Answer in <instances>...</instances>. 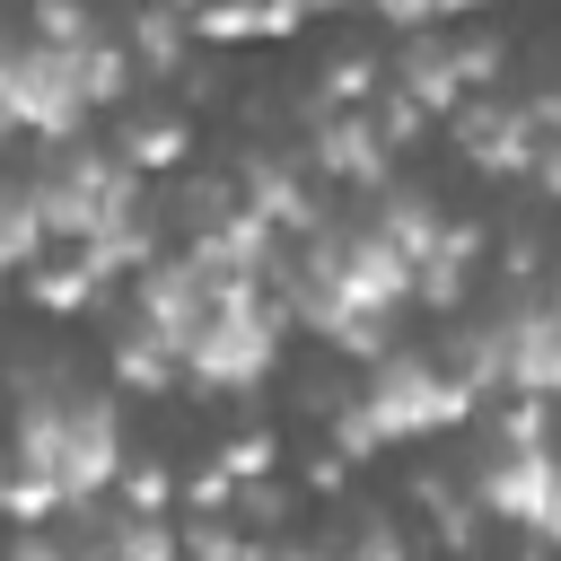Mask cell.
Instances as JSON below:
<instances>
[{"label":"cell","instance_id":"1","mask_svg":"<svg viewBox=\"0 0 561 561\" xmlns=\"http://www.w3.org/2000/svg\"><path fill=\"white\" fill-rule=\"evenodd\" d=\"M123 88V61L105 53V44H53V35H35V44H9L0 53V114L18 123V131H44V140H61V131H79L88 123V105H105Z\"/></svg>","mask_w":561,"mask_h":561},{"label":"cell","instance_id":"2","mask_svg":"<svg viewBox=\"0 0 561 561\" xmlns=\"http://www.w3.org/2000/svg\"><path fill=\"white\" fill-rule=\"evenodd\" d=\"M123 438H114V412L96 394H61V403H35L18 421V465L35 482H53V500H88L105 473H114Z\"/></svg>","mask_w":561,"mask_h":561},{"label":"cell","instance_id":"3","mask_svg":"<svg viewBox=\"0 0 561 561\" xmlns=\"http://www.w3.org/2000/svg\"><path fill=\"white\" fill-rule=\"evenodd\" d=\"M403 289H412V263L394 254L386 228H359V237L333 228V237L307 254V289H298V298H307V316L333 333V324H351V316H386Z\"/></svg>","mask_w":561,"mask_h":561},{"label":"cell","instance_id":"4","mask_svg":"<svg viewBox=\"0 0 561 561\" xmlns=\"http://www.w3.org/2000/svg\"><path fill=\"white\" fill-rule=\"evenodd\" d=\"M272 307L254 298V289H219L210 298V316L184 333V368L202 377V386H254L263 368H272Z\"/></svg>","mask_w":561,"mask_h":561},{"label":"cell","instance_id":"5","mask_svg":"<svg viewBox=\"0 0 561 561\" xmlns=\"http://www.w3.org/2000/svg\"><path fill=\"white\" fill-rule=\"evenodd\" d=\"M368 421H377V438H412V430H456L465 412H473V386L456 377V368H438V359H386L377 368V386H368V403H359Z\"/></svg>","mask_w":561,"mask_h":561},{"label":"cell","instance_id":"6","mask_svg":"<svg viewBox=\"0 0 561 561\" xmlns=\"http://www.w3.org/2000/svg\"><path fill=\"white\" fill-rule=\"evenodd\" d=\"M482 508L535 526V535H561V456L543 438H508L491 465H482Z\"/></svg>","mask_w":561,"mask_h":561},{"label":"cell","instance_id":"7","mask_svg":"<svg viewBox=\"0 0 561 561\" xmlns=\"http://www.w3.org/2000/svg\"><path fill=\"white\" fill-rule=\"evenodd\" d=\"M35 210H44V228H70L79 245L105 228V219H123L131 210V184H123V167H105V158H61L53 167V184H35Z\"/></svg>","mask_w":561,"mask_h":561},{"label":"cell","instance_id":"8","mask_svg":"<svg viewBox=\"0 0 561 561\" xmlns=\"http://www.w3.org/2000/svg\"><path fill=\"white\" fill-rule=\"evenodd\" d=\"M500 377L526 386L535 403L561 394V307H535V316H508V351H500Z\"/></svg>","mask_w":561,"mask_h":561},{"label":"cell","instance_id":"9","mask_svg":"<svg viewBox=\"0 0 561 561\" xmlns=\"http://www.w3.org/2000/svg\"><path fill=\"white\" fill-rule=\"evenodd\" d=\"M465 149H473V167H535V114H465Z\"/></svg>","mask_w":561,"mask_h":561},{"label":"cell","instance_id":"10","mask_svg":"<svg viewBox=\"0 0 561 561\" xmlns=\"http://www.w3.org/2000/svg\"><path fill=\"white\" fill-rule=\"evenodd\" d=\"M316 158H324L333 175H351V184H368V175L386 167V131H377V123H333Z\"/></svg>","mask_w":561,"mask_h":561},{"label":"cell","instance_id":"11","mask_svg":"<svg viewBox=\"0 0 561 561\" xmlns=\"http://www.w3.org/2000/svg\"><path fill=\"white\" fill-rule=\"evenodd\" d=\"M167 351H175V342H167L158 324H131V333H123V351H114V377H123V386H167V377H175V359H167Z\"/></svg>","mask_w":561,"mask_h":561},{"label":"cell","instance_id":"12","mask_svg":"<svg viewBox=\"0 0 561 561\" xmlns=\"http://www.w3.org/2000/svg\"><path fill=\"white\" fill-rule=\"evenodd\" d=\"M53 228H44V210H35V193H0V272H18L35 245H44Z\"/></svg>","mask_w":561,"mask_h":561},{"label":"cell","instance_id":"13","mask_svg":"<svg viewBox=\"0 0 561 561\" xmlns=\"http://www.w3.org/2000/svg\"><path fill=\"white\" fill-rule=\"evenodd\" d=\"M88 289H96V254H88V245H79L70 263H53V272L35 280V298H44L53 316H61V307H88Z\"/></svg>","mask_w":561,"mask_h":561},{"label":"cell","instance_id":"14","mask_svg":"<svg viewBox=\"0 0 561 561\" xmlns=\"http://www.w3.org/2000/svg\"><path fill=\"white\" fill-rule=\"evenodd\" d=\"M184 158V123H149V131H131V167H175Z\"/></svg>","mask_w":561,"mask_h":561},{"label":"cell","instance_id":"15","mask_svg":"<svg viewBox=\"0 0 561 561\" xmlns=\"http://www.w3.org/2000/svg\"><path fill=\"white\" fill-rule=\"evenodd\" d=\"M35 26H44L53 44H79V35H88V9H79V0H44V9H35Z\"/></svg>","mask_w":561,"mask_h":561},{"label":"cell","instance_id":"16","mask_svg":"<svg viewBox=\"0 0 561 561\" xmlns=\"http://www.w3.org/2000/svg\"><path fill=\"white\" fill-rule=\"evenodd\" d=\"M123 500H131V508H167V473H158V465H140V473L123 482Z\"/></svg>","mask_w":561,"mask_h":561},{"label":"cell","instance_id":"17","mask_svg":"<svg viewBox=\"0 0 561 561\" xmlns=\"http://www.w3.org/2000/svg\"><path fill=\"white\" fill-rule=\"evenodd\" d=\"M324 88H333V96H368V61H333Z\"/></svg>","mask_w":561,"mask_h":561},{"label":"cell","instance_id":"18","mask_svg":"<svg viewBox=\"0 0 561 561\" xmlns=\"http://www.w3.org/2000/svg\"><path fill=\"white\" fill-rule=\"evenodd\" d=\"M394 26H421V18H438V0H377Z\"/></svg>","mask_w":561,"mask_h":561},{"label":"cell","instance_id":"19","mask_svg":"<svg viewBox=\"0 0 561 561\" xmlns=\"http://www.w3.org/2000/svg\"><path fill=\"white\" fill-rule=\"evenodd\" d=\"M123 552H167V526H123Z\"/></svg>","mask_w":561,"mask_h":561},{"label":"cell","instance_id":"20","mask_svg":"<svg viewBox=\"0 0 561 561\" xmlns=\"http://www.w3.org/2000/svg\"><path fill=\"white\" fill-rule=\"evenodd\" d=\"M438 9H482V0H438Z\"/></svg>","mask_w":561,"mask_h":561},{"label":"cell","instance_id":"21","mask_svg":"<svg viewBox=\"0 0 561 561\" xmlns=\"http://www.w3.org/2000/svg\"><path fill=\"white\" fill-rule=\"evenodd\" d=\"M167 9H202V0H167Z\"/></svg>","mask_w":561,"mask_h":561},{"label":"cell","instance_id":"22","mask_svg":"<svg viewBox=\"0 0 561 561\" xmlns=\"http://www.w3.org/2000/svg\"><path fill=\"white\" fill-rule=\"evenodd\" d=\"M552 307H561V289H552Z\"/></svg>","mask_w":561,"mask_h":561}]
</instances>
